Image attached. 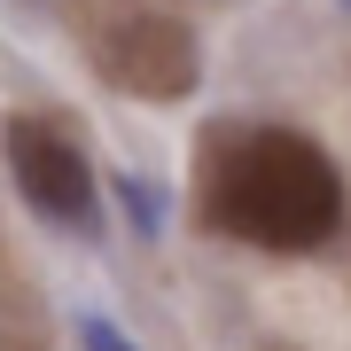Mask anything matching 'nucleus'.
Returning a JSON list of instances; mask_svg holds the SVG:
<instances>
[{
	"label": "nucleus",
	"instance_id": "f257e3e1",
	"mask_svg": "<svg viewBox=\"0 0 351 351\" xmlns=\"http://www.w3.org/2000/svg\"><path fill=\"white\" fill-rule=\"evenodd\" d=\"M203 219L226 242H250V250H274V258L320 250L343 226V172L320 141H304L289 125L219 133L211 180H203Z\"/></svg>",
	"mask_w": 351,
	"mask_h": 351
},
{
	"label": "nucleus",
	"instance_id": "f03ea898",
	"mask_svg": "<svg viewBox=\"0 0 351 351\" xmlns=\"http://www.w3.org/2000/svg\"><path fill=\"white\" fill-rule=\"evenodd\" d=\"M0 156H8L16 195H24L47 226H63V234H94L101 195H94V172H86V156H78V141H71L63 125H47V117H32V110L0 117Z\"/></svg>",
	"mask_w": 351,
	"mask_h": 351
},
{
	"label": "nucleus",
	"instance_id": "7ed1b4c3",
	"mask_svg": "<svg viewBox=\"0 0 351 351\" xmlns=\"http://www.w3.org/2000/svg\"><path fill=\"white\" fill-rule=\"evenodd\" d=\"M101 71H110V86H125L141 101H180V94H195L203 55H195L188 24H172V16H133V24L110 32Z\"/></svg>",
	"mask_w": 351,
	"mask_h": 351
},
{
	"label": "nucleus",
	"instance_id": "20e7f679",
	"mask_svg": "<svg viewBox=\"0 0 351 351\" xmlns=\"http://www.w3.org/2000/svg\"><path fill=\"white\" fill-rule=\"evenodd\" d=\"M78 336H86V351H133L125 336H117V328L110 320H86V328H78Z\"/></svg>",
	"mask_w": 351,
	"mask_h": 351
}]
</instances>
